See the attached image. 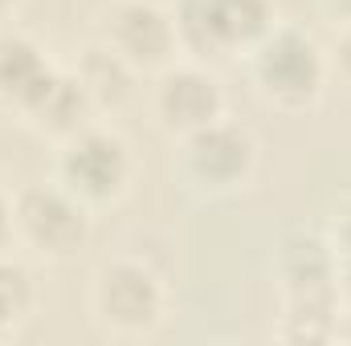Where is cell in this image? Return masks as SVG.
<instances>
[{
  "mask_svg": "<svg viewBox=\"0 0 351 346\" xmlns=\"http://www.w3.org/2000/svg\"><path fill=\"white\" fill-rule=\"evenodd\" d=\"M156 122L172 135L176 143L217 118H225V94L221 82L200 70V66H168L160 70V82H156Z\"/></svg>",
  "mask_w": 351,
  "mask_h": 346,
  "instance_id": "obj_9",
  "label": "cell"
},
{
  "mask_svg": "<svg viewBox=\"0 0 351 346\" xmlns=\"http://www.w3.org/2000/svg\"><path fill=\"white\" fill-rule=\"evenodd\" d=\"M98 41L110 45L135 74L143 70H168L180 49L176 16H168L152 0H110V8L98 21Z\"/></svg>",
  "mask_w": 351,
  "mask_h": 346,
  "instance_id": "obj_8",
  "label": "cell"
},
{
  "mask_svg": "<svg viewBox=\"0 0 351 346\" xmlns=\"http://www.w3.org/2000/svg\"><path fill=\"white\" fill-rule=\"evenodd\" d=\"M327 8H331L335 16H343V21L351 25V0H327Z\"/></svg>",
  "mask_w": 351,
  "mask_h": 346,
  "instance_id": "obj_15",
  "label": "cell"
},
{
  "mask_svg": "<svg viewBox=\"0 0 351 346\" xmlns=\"http://www.w3.org/2000/svg\"><path fill=\"white\" fill-rule=\"evenodd\" d=\"M269 29V0H180L176 8L180 49L196 57H250Z\"/></svg>",
  "mask_w": 351,
  "mask_h": 346,
  "instance_id": "obj_4",
  "label": "cell"
},
{
  "mask_svg": "<svg viewBox=\"0 0 351 346\" xmlns=\"http://www.w3.org/2000/svg\"><path fill=\"white\" fill-rule=\"evenodd\" d=\"M90 314L110 338H147L164 318V281L143 261H106L90 285Z\"/></svg>",
  "mask_w": 351,
  "mask_h": 346,
  "instance_id": "obj_3",
  "label": "cell"
},
{
  "mask_svg": "<svg viewBox=\"0 0 351 346\" xmlns=\"http://www.w3.org/2000/svg\"><path fill=\"white\" fill-rule=\"evenodd\" d=\"M33 302H37V289H33L29 269L0 253V338L4 334H16L29 322Z\"/></svg>",
  "mask_w": 351,
  "mask_h": 346,
  "instance_id": "obj_12",
  "label": "cell"
},
{
  "mask_svg": "<svg viewBox=\"0 0 351 346\" xmlns=\"http://www.w3.org/2000/svg\"><path fill=\"white\" fill-rule=\"evenodd\" d=\"M12 237L45 261H70L90 237V208L53 183H33L12 200Z\"/></svg>",
  "mask_w": 351,
  "mask_h": 346,
  "instance_id": "obj_5",
  "label": "cell"
},
{
  "mask_svg": "<svg viewBox=\"0 0 351 346\" xmlns=\"http://www.w3.org/2000/svg\"><path fill=\"white\" fill-rule=\"evenodd\" d=\"M58 78V70L45 62V53L21 37V33H0V106L16 110L21 118L41 102V94Z\"/></svg>",
  "mask_w": 351,
  "mask_h": 346,
  "instance_id": "obj_10",
  "label": "cell"
},
{
  "mask_svg": "<svg viewBox=\"0 0 351 346\" xmlns=\"http://www.w3.org/2000/svg\"><path fill=\"white\" fill-rule=\"evenodd\" d=\"M16 237H12V200H8V191L0 187V253L12 245Z\"/></svg>",
  "mask_w": 351,
  "mask_h": 346,
  "instance_id": "obj_14",
  "label": "cell"
},
{
  "mask_svg": "<svg viewBox=\"0 0 351 346\" xmlns=\"http://www.w3.org/2000/svg\"><path fill=\"white\" fill-rule=\"evenodd\" d=\"M254 159H258L254 135L225 118L180 139V172L192 187H200L208 196L237 191L254 172Z\"/></svg>",
  "mask_w": 351,
  "mask_h": 346,
  "instance_id": "obj_7",
  "label": "cell"
},
{
  "mask_svg": "<svg viewBox=\"0 0 351 346\" xmlns=\"http://www.w3.org/2000/svg\"><path fill=\"white\" fill-rule=\"evenodd\" d=\"M343 57H348V66H351V25H348V37H343Z\"/></svg>",
  "mask_w": 351,
  "mask_h": 346,
  "instance_id": "obj_16",
  "label": "cell"
},
{
  "mask_svg": "<svg viewBox=\"0 0 351 346\" xmlns=\"http://www.w3.org/2000/svg\"><path fill=\"white\" fill-rule=\"evenodd\" d=\"M331 253H335V273H339V293L351 297V204L335 216V232H331Z\"/></svg>",
  "mask_w": 351,
  "mask_h": 346,
  "instance_id": "obj_13",
  "label": "cell"
},
{
  "mask_svg": "<svg viewBox=\"0 0 351 346\" xmlns=\"http://www.w3.org/2000/svg\"><path fill=\"white\" fill-rule=\"evenodd\" d=\"M12 8V0H0V12H8Z\"/></svg>",
  "mask_w": 351,
  "mask_h": 346,
  "instance_id": "obj_17",
  "label": "cell"
},
{
  "mask_svg": "<svg viewBox=\"0 0 351 346\" xmlns=\"http://www.w3.org/2000/svg\"><path fill=\"white\" fill-rule=\"evenodd\" d=\"M131 172L135 163H131L127 143L102 127H86L70 135L58 151V183L74 191L86 208L119 200L131 183Z\"/></svg>",
  "mask_w": 351,
  "mask_h": 346,
  "instance_id": "obj_6",
  "label": "cell"
},
{
  "mask_svg": "<svg viewBox=\"0 0 351 346\" xmlns=\"http://www.w3.org/2000/svg\"><path fill=\"white\" fill-rule=\"evenodd\" d=\"M74 78L86 86L94 110H119V106L131 102V94H135V78H139V74H135V70H131L110 45L94 41V45H86V49L78 53V62H74Z\"/></svg>",
  "mask_w": 351,
  "mask_h": 346,
  "instance_id": "obj_11",
  "label": "cell"
},
{
  "mask_svg": "<svg viewBox=\"0 0 351 346\" xmlns=\"http://www.w3.org/2000/svg\"><path fill=\"white\" fill-rule=\"evenodd\" d=\"M282 297H286V338L319 343L331 338V318L339 306V273L335 253L323 237H290L278 257Z\"/></svg>",
  "mask_w": 351,
  "mask_h": 346,
  "instance_id": "obj_1",
  "label": "cell"
},
{
  "mask_svg": "<svg viewBox=\"0 0 351 346\" xmlns=\"http://www.w3.org/2000/svg\"><path fill=\"white\" fill-rule=\"evenodd\" d=\"M250 82L265 106L278 110H306L319 102L327 86V62L315 37L290 25H274L250 49Z\"/></svg>",
  "mask_w": 351,
  "mask_h": 346,
  "instance_id": "obj_2",
  "label": "cell"
}]
</instances>
